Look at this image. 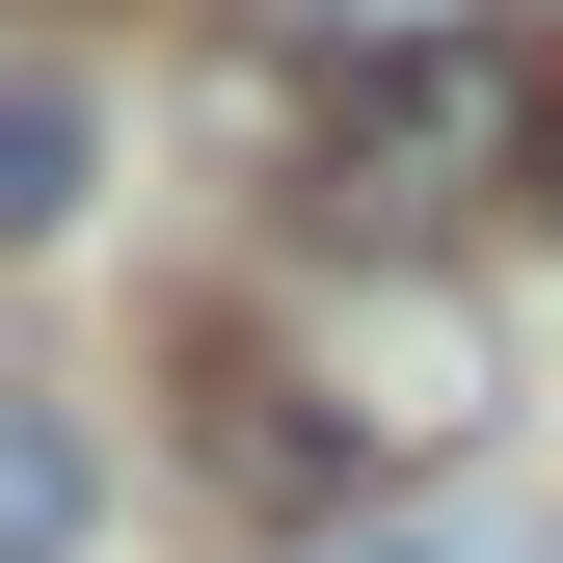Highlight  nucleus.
Masks as SVG:
<instances>
[{
    "mask_svg": "<svg viewBox=\"0 0 563 563\" xmlns=\"http://www.w3.org/2000/svg\"><path fill=\"white\" fill-rule=\"evenodd\" d=\"M81 162H108V108H81V81H0V242L81 216Z\"/></svg>",
    "mask_w": 563,
    "mask_h": 563,
    "instance_id": "nucleus-2",
    "label": "nucleus"
},
{
    "mask_svg": "<svg viewBox=\"0 0 563 563\" xmlns=\"http://www.w3.org/2000/svg\"><path fill=\"white\" fill-rule=\"evenodd\" d=\"M510 162H537V81H510V54H376V81H322V134H296V188H322L349 268H430Z\"/></svg>",
    "mask_w": 563,
    "mask_h": 563,
    "instance_id": "nucleus-1",
    "label": "nucleus"
},
{
    "mask_svg": "<svg viewBox=\"0 0 563 563\" xmlns=\"http://www.w3.org/2000/svg\"><path fill=\"white\" fill-rule=\"evenodd\" d=\"M81 510H108L81 430H54V402H0V563H81Z\"/></svg>",
    "mask_w": 563,
    "mask_h": 563,
    "instance_id": "nucleus-3",
    "label": "nucleus"
},
{
    "mask_svg": "<svg viewBox=\"0 0 563 563\" xmlns=\"http://www.w3.org/2000/svg\"><path fill=\"white\" fill-rule=\"evenodd\" d=\"M268 27H296L322 81H376V54H456V0H268Z\"/></svg>",
    "mask_w": 563,
    "mask_h": 563,
    "instance_id": "nucleus-4",
    "label": "nucleus"
},
{
    "mask_svg": "<svg viewBox=\"0 0 563 563\" xmlns=\"http://www.w3.org/2000/svg\"><path fill=\"white\" fill-rule=\"evenodd\" d=\"M268 563H483V510H322V537H268Z\"/></svg>",
    "mask_w": 563,
    "mask_h": 563,
    "instance_id": "nucleus-5",
    "label": "nucleus"
}]
</instances>
